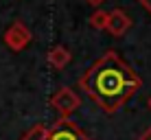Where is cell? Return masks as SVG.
Returning a JSON list of instances; mask_svg holds the SVG:
<instances>
[{"mask_svg":"<svg viewBox=\"0 0 151 140\" xmlns=\"http://www.w3.org/2000/svg\"><path fill=\"white\" fill-rule=\"evenodd\" d=\"M79 88L105 114H114L142 88V79L116 50L110 48L79 77Z\"/></svg>","mask_w":151,"mask_h":140,"instance_id":"cell-1","label":"cell"},{"mask_svg":"<svg viewBox=\"0 0 151 140\" xmlns=\"http://www.w3.org/2000/svg\"><path fill=\"white\" fill-rule=\"evenodd\" d=\"M2 39H4V46H7L9 50H13V53H20V50H24V48L31 44V39H33V33H31V29L22 22V20H15L11 27L4 31Z\"/></svg>","mask_w":151,"mask_h":140,"instance_id":"cell-2","label":"cell"},{"mask_svg":"<svg viewBox=\"0 0 151 140\" xmlns=\"http://www.w3.org/2000/svg\"><path fill=\"white\" fill-rule=\"evenodd\" d=\"M50 105H53L55 110L61 114V118H68L72 112L79 110L81 98L77 96V92L72 90V88H66V85H64V88H59V90L50 96Z\"/></svg>","mask_w":151,"mask_h":140,"instance_id":"cell-3","label":"cell"},{"mask_svg":"<svg viewBox=\"0 0 151 140\" xmlns=\"http://www.w3.org/2000/svg\"><path fill=\"white\" fill-rule=\"evenodd\" d=\"M46 140H90V138H88L70 118H59V121L48 129V138Z\"/></svg>","mask_w":151,"mask_h":140,"instance_id":"cell-4","label":"cell"},{"mask_svg":"<svg viewBox=\"0 0 151 140\" xmlns=\"http://www.w3.org/2000/svg\"><path fill=\"white\" fill-rule=\"evenodd\" d=\"M132 29V18H129V13L125 11V9L116 7L112 9V11H107V27L105 31L112 35V37H123L127 31Z\"/></svg>","mask_w":151,"mask_h":140,"instance_id":"cell-5","label":"cell"},{"mask_svg":"<svg viewBox=\"0 0 151 140\" xmlns=\"http://www.w3.org/2000/svg\"><path fill=\"white\" fill-rule=\"evenodd\" d=\"M46 61H48V66L53 70H64L66 66L72 61V53L66 48V46L57 44V46H53V48L46 53Z\"/></svg>","mask_w":151,"mask_h":140,"instance_id":"cell-6","label":"cell"},{"mask_svg":"<svg viewBox=\"0 0 151 140\" xmlns=\"http://www.w3.org/2000/svg\"><path fill=\"white\" fill-rule=\"evenodd\" d=\"M90 27L96 29V31H105V27H107V11L96 9V11L90 15Z\"/></svg>","mask_w":151,"mask_h":140,"instance_id":"cell-7","label":"cell"},{"mask_svg":"<svg viewBox=\"0 0 151 140\" xmlns=\"http://www.w3.org/2000/svg\"><path fill=\"white\" fill-rule=\"evenodd\" d=\"M48 138V127H44V125H35L31 131H27L20 140H46Z\"/></svg>","mask_w":151,"mask_h":140,"instance_id":"cell-8","label":"cell"},{"mask_svg":"<svg viewBox=\"0 0 151 140\" xmlns=\"http://www.w3.org/2000/svg\"><path fill=\"white\" fill-rule=\"evenodd\" d=\"M138 140H151V127H147V129H145V131L138 136Z\"/></svg>","mask_w":151,"mask_h":140,"instance_id":"cell-9","label":"cell"},{"mask_svg":"<svg viewBox=\"0 0 151 140\" xmlns=\"http://www.w3.org/2000/svg\"><path fill=\"white\" fill-rule=\"evenodd\" d=\"M138 2L142 4V9H145V11H147V13L151 15V0H138Z\"/></svg>","mask_w":151,"mask_h":140,"instance_id":"cell-10","label":"cell"},{"mask_svg":"<svg viewBox=\"0 0 151 140\" xmlns=\"http://www.w3.org/2000/svg\"><path fill=\"white\" fill-rule=\"evenodd\" d=\"M88 4H90V7H94V9H101V4L105 2V0H86Z\"/></svg>","mask_w":151,"mask_h":140,"instance_id":"cell-11","label":"cell"},{"mask_svg":"<svg viewBox=\"0 0 151 140\" xmlns=\"http://www.w3.org/2000/svg\"><path fill=\"white\" fill-rule=\"evenodd\" d=\"M147 105H149V110H151V96H149V101H147Z\"/></svg>","mask_w":151,"mask_h":140,"instance_id":"cell-12","label":"cell"}]
</instances>
